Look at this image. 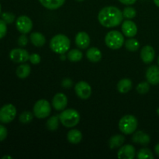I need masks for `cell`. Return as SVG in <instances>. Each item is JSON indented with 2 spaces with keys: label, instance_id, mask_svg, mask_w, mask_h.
I'll use <instances>...</instances> for the list:
<instances>
[{
  "label": "cell",
  "instance_id": "f35d334b",
  "mask_svg": "<svg viewBox=\"0 0 159 159\" xmlns=\"http://www.w3.org/2000/svg\"><path fill=\"white\" fill-rule=\"evenodd\" d=\"M155 155H156L157 156L159 157V142L156 144V145H155Z\"/></svg>",
  "mask_w": 159,
  "mask_h": 159
},
{
  "label": "cell",
  "instance_id": "7402d4cb",
  "mask_svg": "<svg viewBox=\"0 0 159 159\" xmlns=\"http://www.w3.org/2000/svg\"><path fill=\"white\" fill-rule=\"evenodd\" d=\"M125 141V138L122 134H116L114 136L111 137L109 141V145L111 149L120 148L124 144Z\"/></svg>",
  "mask_w": 159,
  "mask_h": 159
},
{
  "label": "cell",
  "instance_id": "e0dca14e",
  "mask_svg": "<svg viewBox=\"0 0 159 159\" xmlns=\"http://www.w3.org/2000/svg\"><path fill=\"white\" fill-rule=\"evenodd\" d=\"M75 44L80 49H86L90 44V37L87 33L79 32L75 36Z\"/></svg>",
  "mask_w": 159,
  "mask_h": 159
},
{
  "label": "cell",
  "instance_id": "8d00e7d4",
  "mask_svg": "<svg viewBox=\"0 0 159 159\" xmlns=\"http://www.w3.org/2000/svg\"><path fill=\"white\" fill-rule=\"evenodd\" d=\"M62 86L65 87V88H70V87L72 86V81L70 79H65L61 82Z\"/></svg>",
  "mask_w": 159,
  "mask_h": 159
},
{
  "label": "cell",
  "instance_id": "d4e9b609",
  "mask_svg": "<svg viewBox=\"0 0 159 159\" xmlns=\"http://www.w3.org/2000/svg\"><path fill=\"white\" fill-rule=\"evenodd\" d=\"M59 122H60L59 115H54V116H51L46 123L47 128H48V130H51V131H54V130L58 128Z\"/></svg>",
  "mask_w": 159,
  "mask_h": 159
},
{
  "label": "cell",
  "instance_id": "484cf974",
  "mask_svg": "<svg viewBox=\"0 0 159 159\" xmlns=\"http://www.w3.org/2000/svg\"><path fill=\"white\" fill-rule=\"evenodd\" d=\"M68 59L71 62H77L79 61L82 59L83 54H82V51L79 49H72L68 53Z\"/></svg>",
  "mask_w": 159,
  "mask_h": 159
},
{
  "label": "cell",
  "instance_id": "ffe728a7",
  "mask_svg": "<svg viewBox=\"0 0 159 159\" xmlns=\"http://www.w3.org/2000/svg\"><path fill=\"white\" fill-rule=\"evenodd\" d=\"M67 139L71 144H79L82 139V132L77 129H72V130L68 131V134H67Z\"/></svg>",
  "mask_w": 159,
  "mask_h": 159
},
{
  "label": "cell",
  "instance_id": "f546056e",
  "mask_svg": "<svg viewBox=\"0 0 159 159\" xmlns=\"http://www.w3.org/2000/svg\"><path fill=\"white\" fill-rule=\"evenodd\" d=\"M136 9L133 7H130V6L124 8V11H123V16H124V17L128 19V20H131V19L134 18L136 16Z\"/></svg>",
  "mask_w": 159,
  "mask_h": 159
},
{
  "label": "cell",
  "instance_id": "44dd1931",
  "mask_svg": "<svg viewBox=\"0 0 159 159\" xmlns=\"http://www.w3.org/2000/svg\"><path fill=\"white\" fill-rule=\"evenodd\" d=\"M30 41L34 46L36 47H40L43 46L46 43V38H45L44 36L41 34V33L39 32H34L32 33L30 36Z\"/></svg>",
  "mask_w": 159,
  "mask_h": 159
},
{
  "label": "cell",
  "instance_id": "5bb4252c",
  "mask_svg": "<svg viewBox=\"0 0 159 159\" xmlns=\"http://www.w3.org/2000/svg\"><path fill=\"white\" fill-rule=\"evenodd\" d=\"M122 32L127 37H134L138 33V26L131 20H125L122 23Z\"/></svg>",
  "mask_w": 159,
  "mask_h": 159
},
{
  "label": "cell",
  "instance_id": "7a4b0ae2",
  "mask_svg": "<svg viewBox=\"0 0 159 159\" xmlns=\"http://www.w3.org/2000/svg\"><path fill=\"white\" fill-rule=\"evenodd\" d=\"M71 46L70 39L65 34H57L51 38L50 48L54 52L62 54L66 53Z\"/></svg>",
  "mask_w": 159,
  "mask_h": 159
},
{
  "label": "cell",
  "instance_id": "7c38bea8",
  "mask_svg": "<svg viewBox=\"0 0 159 159\" xmlns=\"http://www.w3.org/2000/svg\"><path fill=\"white\" fill-rule=\"evenodd\" d=\"M136 156L135 148L131 144L121 146L118 151L117 157L120 159H134Z\"/></svg>",
  "mask_w": 159,
  "mask_h": 159
},
{
  "label": "cell",
  "instance_id": "2e32d148",
  "mask_svg": "<svg viewBox=\"0 0 159 159\" xmlns=\"http://www.w3.org/2000/svg\"><path fill=\"white\" fill-rule=\"evenodd\" d=\"M132 141L135 144H141L143 146H147L150 143L151 138L148 134L145 132L138 130L134 133L133 137H132Z\"/></svg>",
  "mask_w": 159,
  "mask_h": 159
},
{
  "label": "cell",
  "instance_id": "6da1fadb",
  "mask_svg": "<svg viewBox=\"0 0 159 159\" xmlns=\"http://www.w3.org/2000/svg\"><path fill=\"white\" fill-rule=\"evenodd\" d=\"M123 12L116 6H106L98 14V20L100 24L107 28L119 26L123 22Z\"/></svg>",
  "mask_w": 159,
  "mask_h": 159
},
{
  "label": "cell",
  "instance_id": "74e56055",
  "mask_svg": "<svg viewBox=\"0 0 159 159\" xmlns=\"http://www.w3.org/2000/svg\"><path fill=\"white\" fill-rule=\"evenodd\" d=\"M121 3L124 5H127V6H130V5L134 4L137 2V0H119Z\"/></svg>",
  "mask_w": 159,
  "mask_h": 159
},
{
  "label": "cell",
  "instance_id": "8992f818",
  "mask_svg": "<svg viewBox=\"0 0 159 159\" xmlns=\"http://www.w3.org/2000/svg\"><path fill=\"white\" fill-rule=\"evenodd\" d=\"M34 114L38 119H44L48 117L51 112V105L46 99H40L34 107Z\"/></svg>",
  "mask_w": 159,
  "mask_h": 159
},
{
  "label": "cell",
  "instance_id": "4dcf8cb0",
  "mask_svg": "<svg viewBox=\"0 0 159 159\" xmlns=\"http://www.w3.org/2000/svg\"><path fill=\"white\" fill-rule=\"evenodd\" d=\"M137 91L140 94H146L148 93L149 89H150V85H149L148 82H142L138 85L136 88Z\"/></svg>",
  "mask_w": 159,
  "mask_h": 159
},
{
  "label": "cell",
  "instance_id": "52a82bcc",
  "mask_svg": "<svg viewBox=\"0 0 159 159\" xmlns=\"http://www.w3.org/2000/svg\"><path fill=\"white\" fill-rule=\"evenodd\" d=\"M16 109L12 104H6L0 108V122L9 124L15 119Z\"/></svg>",
  "mask_w": 159,
  "mask_h": 159
},
{
  "label": "cell",
  "instance_id": "3957f363",
  "mask_svg": "<svg viewBox=\"0 0 159 159\" xmlns=\"http://www.w3.org/2000/svg\"><path fill=\"white\" fill-rule=\"evenodd\" d=\"M60 122L63 126L68 128H71L77 125L80 121V114L74 109L64 110L59 115Z\"/></svg>",
  "mask_w": 159,
  "mask_h": 159
},
{
  "label": "cell",
  "instance_id": "5b68a950",
  "mask_svg": "<svg viewBox=\"0 0 159 159\" xmlns=\"http://www.w3.org/2000/svg\"><path fill=\"white\" fill-rule=\"evenodd\" d=\"M105 43L110 49H120L124 43V37L119 31L111 30L106 35Z\"/></svg>",
  "mask_w": 159,
  "mask_h": 159
},
{
  "label": "cell",
  "instance_id": "ac0fdd59",
  "mask_svg": "<svg viewBox=\"0 0 159 159\" xmlns=\"http://www.w3.org/2000/svg\"><path fill=\"white\" fill-rule=\"evenodd\" d=\"M86 57L91 62H99L102 58V53L97 48H90L86 51Z\"/></svg>",
  "mask_w": 159,
  "mask_h": 159
},
{
  "label": "cell",
  "instance_id": "d590c367",
  "mask_svg": "<svg viewBox=\"0 0 159 159\" xmlns=\"http://www.w3.org/2000/svg\"><path fill=\"white\" fill-rule=\"evenodd\" d=\"M8 134L7 129L6 128V127H4L3 125L0 124V141H4L6 138Z\"/></svg>",
  "mask_w": 159,
  "mask_h": 159
},
{
  "label": "cell",
  "instance_id": "83f0119b",
  "mask_svg": "<svg viewBox=\"0 0 159 159\" xmlns=\"http://www.w3.org/2000/svg\"><path fill=\"white\" fill-rule=\"evenodd\" d=\"M137 157L138 159H153L154 155L150 149L144 148L140 149L139 152H138Z\"/></svg>",
  "mask_w": 159,
  "mask_h": 159
},
{
  "label": "cell",
  "instance_id": "9a60e30c",
  "mask_svg": "<svg viewBox=\"0 0 159 159\" xmlns=\"http://www.w3.org/2000/svg\"><path fill=\"white\" fill-rule=\"evenodd\" d=\"M155 57V49L150 45L143 47L141 51V58L145 64H150L154 61Z\"/></svg>",
  "mask_w": 159,
  "mask_h": 159
},
{
  "label": "cell",
  "instance_id": "e575fe53",
  "mask_svg": "<svg viewBox=\"0 0 159 159\" xmlns=\"http://www.w3.org/2000/svg\"><path fill=\"white\" fill-rule=\"evenodd\" d=\"M40 60H41V57L38 54H32L30 55L29 61L33 64V65H37L40 62Z\"/></svg>",
  "mask_w": 159,
  "mask_h": 159
},
{
  "label": "cell",
  "instance_id": "8fae6325",
  "mask_svg": "<svg viewBox=\"0 0 159 159\" xmlns=\"http://www.w3.org/2000/svg\"><path fill=\"white\" fill-rule=\"evenodd\" d=\"M68 105V98L64 93H57L52 99V106L57 111H62Z\"/></svg>",
  "mask_w": 159,
  "mask_h": 159
},
{
  "label": "cell",
  "instance_id": "d6a6232c",
  "mask_svg": "<svg viewBox=\"0 0 159 159\" xmlns=\"http://www.w3.org/2000/svg\"><path fill=\"white\" fill-rule=\"evenodd\" d=\"M7 33V23L3 20H0V39L3 38Z\"/></svg>",
  "mask_w": 159,
  "mask_h": 159
},
{
  "label": "cell",
  "instance_id": "836d02e7",
  "mask_svg": "<svg viewBox=\"0 0 159 159\" xmlns=\"http://www.w3.org/2000/svg\"><path fill=\"white\" fill-rule=\"evenodd\" d=\"M17 43H18L19 46L20 47H25L28 43V37H26V34H22V35H20L19 37L18 40H17Z\"/></svg>",
  "mask_w": 159,
  "mask_h": 159
},
{
  "label": "cell",
  "instance_id": "bcb514c9",
  "mask_svg": "<svg viewBox=\"0 0 159 159\" xmlns=\"http://www.w3.org/2000/svg\"><path fill=\"white\" fill-rule=\"evenodd\" d=\"M158 66H159V57H158Z\"/></svg>",
  "mask_w": 159,
  "mask_h": 159
},
{
  "label": "cell",
  "instance_id": "d6986e66",
  "mask_svg": "<svg viewBox=\"0 0 159 159\" xmlns=\"http://www.w3.org/2000/svg\"><path fill=\"white\" fill-rule=\"evenodd\" d=\"M39 2L43 7L51 10H54L61 7L65 0H39Z\"/></svg>",
  "mask_w": 159,
  "mask_h": 159
},
{
  "label": "cell",
  "instance_id": "30bf717a",
  "mask_svg": "<svg viewBox=\"0 0 159 159\" xmlns=\"http://www.w3.org/2000/svg\"><path fill=\"white\" fill-rule=\"evenodd\" d=\"M75 91L76 95L82 99H89L92 95L91 86L88 82L84 81L79 82L75 85Z\"/></svg>",
  "mask_w": 159,
  "mask_h": 159
},
{
  "label": "cell",
  "instance_id": "ab89813d",
  "mask_svg": "<svg viewBox=\"0 0 159 159\" xmlns=\"http://www.w3.org/2000/svg\"><path fill=\"white\" fill-rule=\"evenodd\" d=\"M154 2H155V4L158 7H159V0H154Z\"/></svg>",
  "mask_w": 159,
  "mask_h": 159
},
{
  "label": "cell",
  "instance_id": "ee69618b",
  "mask_svg": "<svg viewBox=\"0 0 159 159\" xmlns=\"http://www.w3.org/2000/svg\"><path fill=\"white\" fill-rule=\"evenodd\" d=\"M1 10H2V7H1V4H0V13H1Z\"/></svg>",
  "mask_w": 159,
  "mask_h": 159
},
{
  "label": "cell",
  "instance_id": "603a6c76",
  "mask_svg": "<svg viewBox=\"0 0 159 159\" xmlns=\"http://www.w3.org/2000/svg\"><path fill=\"white\" fill-rule=\"evenodd\" d=\"M132 81L130 79H123L117 83V90L120 93H127L131 89Z\"/></svg>",
  "mask_w": 159,
  "mask_h": 159
},
{
  "label": "cell",
  "instance_id": "60d3db41",
  "mask_svg": "<svg viewBox=\"0 0 159 159\" xmlns=\"http://www.w3.org/2000/svg\"><path fill=\"white\" fill-rule=\"evenodd\" d=\"M5 158H9V159H12V158L11 156H8V155H6V156H3L2 159H5Z\"/></svg>",
  "mask_w": 159,
  "mask_h": 159
},
{
  "label": "cell",
  "instance_id": "4316f807",
  "mask_svg": "<svg viewBox=\"0 0 159 159\" xmlns=\"http://www.w3.org/2000/svg\"><path fill=\"white\" fill-rule=\"evenodd\" d=\"M125 47L129 51L134 52L139 49L140 43L136 39H129L125 42Z\"/></svg>",
  "mask_w": 159,
  "mask_h": 159
},
{
  "label": "cell",
  "instance_id": "9c48e42d",
  "mask_svg": "<svg viewBox=\"0 0 159 159\" xmlns=\"http://www.w3.org/2000/svg\"><path fill=\"white\" fill-rule=\"evenodd\" d=\"M9 57L15 63H24L29 61L30 54L23 48H15L9 52Z\"/></svg>",
  "mask_w": 159,
  "mask_h": 159
},
{
  "label": "cell",
  "instance_id": "4fadbf2b",
  "mask_svg": "<svg viewBox=\"0 0 159 159\" xmlns=\"http://www.w3.org/2000/svg\"><path fill=\"white\" fill-rule=\"evenodd\" d=\"M146 79L149 84L156 85L159 84V66L152 65L146 71Z\"/></svg>",
  "mask_w": 159,
  "mask_h": 159
},
{
  "label": "cell",
  "instance_id": "7bdbcfd3",
  "mask_svg": "<svg viewBox=\"0 0 159 159\" xmlns=\"http://www.w3.org/2000/svg\"><path fill=\"white\" fill-rule=\"evenodd\" d=\"M157 113H158V115L159 116V107L158 109H157Z\"/></svg>",
  "mask_w": 159,
  "mask_h": 159
},
{
  "label": "cell",
  "instance_id": "ba28073f",
  "mask_svg": "<svg viewBox=\"0 0 159 159\" xmlns=\"http://www.w3.org/2000/svg\"><path fill=\"white\" fill-rule=\"evenodd\" d=\"M16 26L21 34H29L33 28V22L27 16H20L16 21Z\"/></svg>",
  "mask_w": 159,
  "mask_h": 159
},
{
  "label": "cell",
  "instance_id": "b9f144b4",
  "mask_svg": "<svg viewBox=\"0 0 159 159\" xmlns=\"http://www.w3.org/2000/svg\"><path fill=\"white\" fill-rule=\"evenodd\" d=\"M61 59H62V60H65V58H66V57H65V56H64V54H61Z\"/></svg>",
  "mask_w": 159,
  "mask_h": 159
},
{
  "label": "cell",
  "instance_id": "f6af8a7d",
  "mask_svg": "<svg viewBox=\"0 0 159 159\" xmlns=\"http://www.w3.org/2000/svg\"><path fill=\"white\" fill-rule=\"evenodd\" d=\"M78 2H82V1H84V0H77Z\"/></svg>",
  "mask_w": 159,
  "mask_h": 159
},
{
  "label": "cell",
  "instance_id": "1f68e13d",
  "mask_svg": "<svg viewBox=\"0 0 159 159\" xmlns=\"http://www.w3.org/2000/svg\"><path fill=\"white\" fill-rule=\"evenodd\" d=\"M15 15L12 12H3L2 14V20H4L7 24H11L15 20Z\"/></svg>",
  "mask_w": 159,
  "mask_h": 159
},
{
  "label": "cell",
  "instance_id": "277c9868",
  "mask_svg": "<svg viewBox=\"0 0 159 159\" xmlns=\"http://www.w3.org/2000/svg\"><path fill=\"white\" fill-rule=\"evenodd\" d=\"M138 122L137 118L133 115L124 116L119 121V129L126 135L134 133L138 127Z\"/></svg>",
  "mask_w": 159,
  "mask_h": 159
},
{
  "label": "cell",
  "instance_id": "cb8c5ba5",
  "mask_svg": "<svg viewBox=\"0 0 159 159\" xmlns=\"http://www.w3.org/2000/svg\"><path fill=\"white\" fill-rule=\"evenodd\" d=\"M31 71V68L28 64H23V65H20L18 68H16V75L18 76L20 79H26L28 76L30 75Z\"/></svg>",
  "mask_w": 159,
  "mask_h": 159
},
{
  "label": "cell",
  "instance_id": "f1b7e54d",
  "mask_svg": "<svg viewBox=\"0 0 159 159\" xmlns=\"http://www.w3.org/2000/svg\"><path fill=\"white\" fill-rule=\"evenodd\" d=\"M34 116V114H33L31 112L24 111L20 115L19 120H20V121L22 124H29V123H30L32 121Z\"/></svg>",
  "mask_w": 159,
  "mask_h": 159
}]
</instances>
